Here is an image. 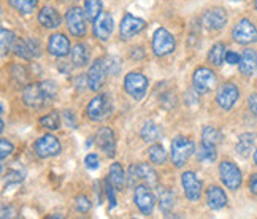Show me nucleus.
Listing matches in <instances>:
<instances>
[{
  "mask_svg": "<svg viewBox=\"0 0 257 219\" xmlns=\"http://www.w3.org/2000/svg\"><path fill=\"white\" fill-rule=\"evenodd\" d=\"M202 24L208 29V31H219L227 24V13L224 8H211L205 12L202 16Z\"/></svg>",
  "mask_w": 257,
  "mask_h": 219,
  "instance_id": "16",
  "label": "nucleus"
},
{
  "mask_svg": "<svg viewBox=\"0 0 257 219\" xmlns=\"http://www.w3.org/2000/svg\"><path fill=\"white\" fill-rule=\"evenodd\" d=\"M153 49L156 56H167L175 51V37L167 31V29L161 27L157 29L153 35Z\"/></svg>",
  "mask_w": 257,
  "mask_h": 219,
  "instance_id": "5",
  "label": "nucleus"
},
{
  "mask_svg": "<svg viewBox=\"0 0 257 219\" xmlns=\"http://www.w3.org/2000/svg\"><path fill=\"white\" fill-rule=\"evenodd\" d=\"M124 89L125 92L135 100H142L148 91V79L138 72L127 73L124 78Z\"/></svg>",
  "mask_w": 257,
  "mask_h": 219,
  "instance_id": "2",
  "label": "nucleus"
},
{
  "mask_svg": "<svg viewBox=\"0 0 257 219\" xmlns=\"http://www.w3.org/2000/svg\"><path fill=\"white\" fill-rule=\"evenodd\" d=\"M181 184L184 189L186 197L191 202H197L202 195V181L197 178L194 172H184L181 175Z\"/></svg>",
  "mask_w": 257,
  "mask_h": 219,
  "instance_id": "14",
  "label": "nucleus"
},
{
  "mask_svg": "<svg viewBox=\"0 0 257 219\" xmlns=\"http://www.w3.org/2000/svg\"><path fill=\"white\" fill-rule=\"evenodd\" d=\"M113 187L114 186L111 184L110 178H106V180H105V194H106L108 200H110V210L116 206V197H114V189Z\"/></svg>",
  "mask_w": 257,
  "mask_h": 219,
  "instance_id": "41",
  "label": "nucleus"
},
{
  "mask_svg": "<svg viewBox=\"0 0 257 219\" xmlns=\"http://www.w3.org/2000/svg\"><path fill=\"white\" fill-rule=\"evenodd\" d=\"M37 2L38 0H10V5L15 10H18L19 13L29 15L37 8Z\"/></svg>",
  "mask_w": 257,
  "mask_h": 219,
  "instance_id": "33",
  "label": "nucleus"
},
{
  "mask_svg": "<svg viewBox=\"0 0 257 219\" xmlns=\"http://www.w3.org/2000/svg\"><path fill=\"white\" fill-rule=\"evenodd\" d=\"M84 164H86V167L89 168V170H97L98 168V157H97V154H87L86 156V159H84Z\"/></svg>",
  "mask_w": 257,
  "mask_h": 219,
  "instance_id": "45",
  "label": "nucleus"
},
{
  "mask_svg": "<svg viewBox=\"0 0 257 219\" xmlns=\"http://www.w3.org/2000/svg\"><path fill=\"white\" fill-rule=\"evenodd\" d=\"M134 202L138 206V210H140L145 216H150L153 213V210H154L156 197L150 191V187L137 186L135 187V194H134Z\"/></svg>",
  "mask_w": 257,
  "mask_h": 219,
  "instance_id": "10",
  "label": "nucleus"
},
{
  "mask_svg": "<svg viewBox=\"0 0 257 219\" xmlns=\"http://www.w3.org/2000/svg\"><path fill=\"white\" fill-rule=\"evenodd\" d=\"M241 61V57L238 53H235V51H227L225 53V62L227 64H230V65H235V64H240Z\"/></svg>",
  "mask_w": 257,
  "mask_h": 219,
  "instance_id": "46",
  "label": "nucleus"
},
{
  "mask_svg": "<svg viewBox=\"0 0 257 219\" xmlns=\"http://www.w3.org/2000/svg\"><path fill=\"white\" fill-rule=\"evenodd\" d=\"M254 7H255V10H257V0H254Z\"/></svg>",
  "mask_w": 257,
  "mask_h": 219,
  "instance_id": "52",
  "label": "nucleus"
},
{
  "mask_svg": "<svg viewBox=\"0 0 257 219\" xmlns=\"http://www.w3.org/2000/svg\"><path fill=\"white\" fill-rule=\"evenodd\" d=\"M159 203H161V210L164 213H169L172 210L175 205V195L170 189H167V187L159 189Z\"/></svg>",
  "mask_w": 257,
  "mask_h": 219,
  "instance_id": "30",
  "label": "nucleus"
},
{
  "mask_svg": "<svg viewBox=\"0 0 257 219\" xmlns=\"http://www.w3.org/2000/svg\"><path fill=\"white\" fill-rule=\"evenodd\" d=\"M206 202L211 210H221L227 205V195L219 186H210L206 189Z\"/></svg>",
  "mask_w": 257,
  "mask_h": 219,
  "instance_id": "22",
  "label": "nucleus"
},
{
  "mask_svg": "<svg viewBox=\"0 0 257 219\" xmlns=\"http://www.w3.org/2000/svg\"><path fill=\"white\" fill-rule=\"evenodd\" d=\"M40 86H42L48 100H51V98H54L57 95V86L54 81H43V83H40Z\"/></svg>",
  "mask_w": 257,
  "mask_h": 219,
  "instance_id": "38",
  "label": "nucleus"
},
{
  "mask_svg": "<svg viewBox=\"0 0 257 219\" xmlns=\"http://www.w3.org/2000/svg\"><path fill=\"white\" fill-rule=\"evenodd\" d=\"M84 12L87 19L95 21L97 16L102 13V0H86L84 2Z\"/></svg>",
  "mask_w": 257,
  "mask_h": 219,
  "instance_id": "34",
  "label": "nucleus"
},
{
  "mask_svg": "<svg viewBox=\"0 0 257 219\" xmlns=\"http://www.w3.org/2000/svg\"><path fill=\"white\" fill-rule=\"evenodd\" d=\"M202 143H206V145H213V146H217L221 142H222V134L217 131L216 127L213 126H206L203 129V134H202Z\"/></svg>",
  "mask_w": 257,
  "mask_h": 219,
  "instance_id": "29",
  "label": "nucleus"
},
{
  "mask_svg": "<svg viewBox=\"0 0 257 219\" xmlns=\"http://www.w3.org/2000/svg\"><path fill=\"white\" fill-rule=\"evenodd\" d=\"M197 159H199L200 162L203 164H211L217 159V151H216V146L213 145H206V143H202L197 149Z\"/></svg>",
  "mask_w": 257,
  "mask_h": 219,
  "instance_id": "25",
  "label": "nucleus"
},
{
  "mask_svg": "<svg viewBox=\"0 0 257 219\" xmlns=\"http://www.w3.org/2000/svg\"><path fill=\"white\" fill-rule=\"evenodd\" d=\"M249 191L257 195V173L251 175L249 178Z\"/></svg>",
  "mask_w": 257,
  "mask_h": 219,
  "instance_id": "49",
  "label": "nucleus"
},
{
  "mask_svg": "<svg viewBox=\"0 0 257 219\" xmlns=\"http://www.w3.org/2000/svg\"><path fill=\"white\" fill-rule=\"evenodd\" d=\"M61 149H62L61 143H59L57 138L51 134H46L35 142V153L43 159L57 156L61 153Z\"/></svg>",
  "mask_w": 257,
  "mask_h": 219,
  "instance_id": "11",
  "label": "nucleus"
},
{
  "mask_svg": "<svg viewBox=\"0 0 257 219\" xmlns=\"http://www.w3.org/2000/svg\"><path fill=\"white\" fill-rule=\"evenodd\" d=\"M219 175H221V181L224 186L230 191H236L243 181L241 170L230 161H222L219 164Z\"/></svg>",
  "mask_w": 257,
  "mask_h": 219,
  "instance_id": "3",
  "label": "nucleus"
},
{
  "mask_svg": "<svg viewBox=\"0 0 257 219\" xmlns=\"http://www.w3.org/2000/svg\"><path fill=\"white\" fill-rule=\"evenodd\" d=\"M48 51L56 57H65L70 53V42L64 34H54L49 38L48 43Z\"/></svg>",
  "mask_w": 257,
  "mask_h": 219,
  "instance_id": "20",
  "label": "nucleus"
},
{
  "mask_svg": "<svg viewBox=\"0 0 257 219\" xmlns=\"http://www.w3.org/2000/svg\"><path fill=\"white\" fill-rule=\"evenodd\" d=\"M110 112H111V98L105 94L94 97L86 108V115L91 118L92 121H100V119H103Z\"/></svg>",
  "mask_w": 257,
  "mask_h": 219,
  "instance_id": "6",
  "label": "nucleus"
},
{
  "mask_svg": "<svg viewBox=\"0 0 257 219\" xmlns=\"http://www.w3.org/2000/svg\"><path fill=\"white\" fill-rule=\"evenodd\" d=\"M248 105H249V110H251V112L257 116V94L249 95V98H248Z\"/></svg>",
  "mask_w": 257,
  "mask_h": 219,
  "instance_id": "48",
  "label": "nucleus"
},
{
  "mask_svg": "<svg viewBox=\"0 0 257 219\" xmlns=\"http://www.w3.org/2000/svg\"><path fill=\"white\" fill-rule=\"evenodd\" d=\"M238 97H240L238 86L233 83H224L217 89L216 100L222 110H230L236 103V100H238Z\"/></svg>",
  "mask_w": 257,
  "mask_h": 219,
  "instance_id": "12",
  "label": "nucleus"
},
{
  "mask_svg": "<svg viewBox=\"0 0 257 219\" xmlns=\"http://www.w3.org/2000/svg\"><path fill=\"white\" fill-rule=\"evenodd\" d=\"M162 137V131L161 127L157 126L156 123H146L142 129V138L148 143H153V142H157L159 138Z\"/></svg>",
  "mask_w": 257,
  "mask_h": 219,
  "instance_id": "26",
  "label": "nucleus"
},
{
  "mask_svg": "<svg viewBox=\"0 0 257 219\" xmlns=\"http://www.w3.org/2000/svg\"><path fill=\"white\" fill-rule=\"evenodd\" d=\"M40 124L42 127H46L49 131H57L61 127V116H59V112H51L46 116L40 118Z\"/></svg>",
  "mask_w": 257,
  "mask_h": 219,
  "instance_id": "35",
  "label": "nucleus"
},
{
  "mask_svg": "<svg viewBox=\"0 0 257 219\" xmlns=\"http://www.w3.org/2000/svg\"><path fill=\"white\" fill-rule=\"evenodd\" d=\"M108 178H110V181H111V184L114 186L116 191H122L125 176H124V170H122L121 164L114 162V164L110 167V173H108Z\"/></svg>",
  "mask_w": 257,
  "mask_h": 219,
  "instance_id": "24",
  "label": "nucleus"
},
{
  "mask_svg": "<svg viewBox=\"0 0 257 219\" xmlns=\"http://www.w3.org/2000/svg\"><path fill=\"white\" fill-rule=\"evenodd\" d=\"M254 162H255V165H257V149H255V153H254Z\"/></svg>",
  "mask_w": 257,
  "mask_h": 219,
  "instance_id": "51",
  "label": "nucleus"
},
{
  "mask_svg": "<svg viewBox=\"0 0 257 219\" xmlns=\"http://www.w3.org/2000/svg\"><path fill=\"white\" fill-rule=\"evenodd\" d=\"M87 61H89L87 48H86L84 45H81V43L75 45L73 49H72V62H73V65H76V67H83V65L87 64Z\"/></svg>",
  "mask_w": 257,
  "mask_h": 219,
  "instance_id": "28",
  "label": "nucleus"
},
{
  "mask_svg": "<svg viewBox=\"0 0 257 219\" xmlns=\"http://www.w3.org/2000/svg\"><path fill=\"white\" fill-rule=\"evenodd\" d=\"M257 70V53L254 49H244L240 61V72L244 76H251Z\"/></svg>",
  "mask_w": 257,
  "mask_h": 219,
  "instance_id": "23",
  "label": "nucleus"
},
{
  "mask_svg": "<svg viewBox=\"0 0 257 219\" xmlns=\"http://www.w3.org/2000/svg\"><path fill=\"white\" fill-rule=\"evenodd\" d=\"M134 59H142L143 57V49L142 48H134V51L131 54Z\"/></svg>",
  "mask_w": 257,
  "mask_h": 219,
  "instance_id": "50",
  "label": "nucleus"
},
{
  "mask_svg": "<svg viewBox=\"0 0 257 219\" xmlns=\"http://www.w3.org/2000/svg\"><path fill=\"white\" fill-rule=\"evenodd\" d=\"M24 180V176L21 172H18V170H12V172H8L5 175V181H7V187L8 186H12V184H19Z\"/></svg>",
  "mask_w": 257,
  "mask_h": 219,
  "instance_id": "40",
  "label": "nucleus"
},
{
  "mask_svg": "<svg viewBox=\"0 0 257 219\" xmlns=\"http://www.w3.org/2000/svg\"><path fill=\"white\" fill-rule=\"evenodd\" d=\"M75 205H76V210L80 213H87L91 210V202H89V198L86 195H78L75 198Z\"/></svg>",
  "mask_w": 257,
  "mask_h": 219,
  "instance_id": "39",
  "label": "nucleus"
},
{
  "mask_svg": "<svg viewBox=\"0 0 257 219\" xmlns=\"http://www.w3.org/2000/svg\"><path fill=\"white\" fill-rule=\"evenodd\" d=\"M62 18L59 15V12L53 7H43L38 13V23L46 29H56L61 26Z\"/></svg>",
  "mask_w": 257,
  "mask_h": 219,
  "instance_id": "21",
  "label": "nucleus"
},
{
  "mask_svg": "<svg viewBox=\"0 0 257 219\" xmlns=\"http://www.w3.org/2000/svg\"><path fill=\"white\" fill-rule=\"evenodd\" d=\"M12 73H13V78L16 79V81H18L19 84H24V83H26L27 72H26V68H24V67H21V65H16V67H13Z\"/></svg>",
  "mask_w": 257,
  "mask_h": 219,
  "instance_id": "42",
  "label": "nucleus"
},
{
  "mask_svg": "<svg viewBox=\"0 0 257 219\" xmlns=\"http://www.w3.org/2000/svg\"><path fill=\"white\" fill-rule=\"evenodd\" d=\"M113 29H114V23L110 13L102 12L94 21V35L98 40H103V42L110 38V35L113 34Z\"/></svg>",
  "mask_w": 257,
  "mask_h": 219,
  "instance_id": "19",
  "label": "nucleus"
},
{
  "mask_svg": "<svg viewBox=\"0 0 257 219\" xmlns=\"http://www.w3.org/2000/svg\"><path fill=\"white\" fill-rule=\"evenodd\" d=\"M0 148H2V153H0V157H2V161H5L8 156H12L13 149H15L13 145L10 143L7 138H2V140H0Z\"/></svg>",
  "mask_w": 257,
  "mask_h": 219,
  "instance_id": "43",
  "label": "nucleus"
},
{
  "mask_svg": "<svg viewBox=\"0 0 257 219\" xmlns=\"http://www.w3.org/2000/svg\"><path fill=\"white\" fill-rule=\"evenodd\" d=\"M23 100L27 106L40 108L48 98H46L40 84H29L23 89Z\"/></svg>",
  "mask_w": 257,
  "mask_h": 219,
  "instance_id": "18",
  "label": "nucleus"
},
{
  "mask_svg": "<svg viewBox=\"0 0 257 219\" xmlns=\"http://www.w3.org/2000/svg\"><path fill=\"white\" fill-rule=\"evenodd\" d=\"M106 62L105 59H97V61L91 65L87 72V83H89V87L92 89V91H98V89H102L103 83H105V78H106Z\"/></svg>",
  "mask_w": 257,
  "mask_h": 219,
  "instance_id": "13",
  "label": "nucleus"
},
{
  "mask_svg": "<svg viewBox=\"0 0 257 219\" xmlns=\"http://www.w3.org/2000/svg\"><path fill=\"white\" fill-rule=\"evenodd\" d=\"M232 37L236 43L249 45V43L257 42V29L249 19H241V21H238L236 26L233 27Z\"/></svg>",
  "mask_w": 257,
  "mask_h": 219,
  "instance_id": "8",
  "label": "nucleus"
},
{
  "mask_svg": "<svg viewBox=\"0 0 257 219\" xmlns=\"http://www.w3.org/2000/svg\"><path fill=\"white\" fill-rule=\"evenodd\" d=\"M2 54H7L10 53L12 49H15V45H16V38H15V34L12 31H7V29H2Z\"/></svg>",
  "mask_w": 257,
  "mask_h": 219,
  "instance_id": "36",
  "label": "nucleus"
},
{
  "mask_svg": "<svg viewBox=\"0 0 257 219\" xmlns=\"http://www.w3.org/2000/svg\"><path fill=\"white\" fill-rule=\"evenodd\" d=\"M145 27H146V23L143 21V19L135 18L131 13H125L124 18H122V21H121V26H119L121 38H124V40L132 38L134 35L140 34Z\"/></svg>",
  "mask_w": 257,
  "mask_h": 219,
  "instance_id": "15",
  "label": "nucleus"
},
{
  "mask_svg": "<svg viewBox=\"0 0 257 219\" xmlns=\"http://www.w3.org/2000/svg\"><path fill=\"white\" fill-rule=\"evenodd\" d=\"M225 45L224 43H216L211 51L208 53V61L213 64V65H217L219 67L222 62H224V57H225Z\"/></svg>",
  "mask_w": 257,
  "mask_h": 219,
  "instance_id": "31",
  "label": "nucleus"
},
{
  "mask_svg": "<svg viewBox=\"0 0 257 219\" xmlns=\"http://www.w3.org/2000/svg\"><path fill=\"white\" fill-rule=\"evenodd\" d=\"M148 156H150V161L157 165H162L167 161V151L162 145H153L148 149Z\"/></svg>",
  "mask_w": 257,
  "mask_h": 219,
  "instance_id": "32",
  "label": "nucleus"
},
{
  "mask_svg": "<svg viewBox=\"0 0 257 219\" xmlns=\"http://www.w3.org/2000/svg\"><path fill=\"white\" fill-rule=\"evenodd\" d=\"M15 53H16V56L24 59V61H29V59L32 57L31 49H29V46H27V42H23V40H18V42H16V45H15Z\"/></svg>",
  "mask_w": 257,
  "mask_h": 219,
  "instance_id": "37",
  "label": "nucleus"
},
{
  "mask_svg": "<svg viewBox=\"0 0 257 219\" xmlns=\"http://www.w3.org/2000/svg\"><path fill=\"white\" fill-rule=\"evenodd\" d=\"M138 181L148 183V186H154L157 183V175L151 165L143 162L131 165V168H128V186L132 187Z\"/></svg>",
  "mask_w": 257,
  "mask_h": 219,
  "instance_id": "4",
  "label": "nucleus"
},
{
  "mask_svg": "<svg viewBox=\"0 0 257 219\" xmlns=\"http://www.w3.org/2000/svg\"><path fill=\"white\" fill-rule=\"evenodd\" d=\"M95 145L100 148L106 156L113 157L116 154V138L111 129H108V127L98 129V132L95 135Z\"/></svg>",
  "mask_w": 257,
  "mask_h": 219,
  "instance_id": "17",
  "label": "nucleus"
},
{
  "mask_svg": "<svg viewBox=\"0 0 257 219\" xmlns=\"http://www.w3.org/2000/svg\"><path fill=\"white\" fill-rule=\"evenodd\" d=\"M65 116V121L68 124V127H76V118L73 115V112H64Z\"/></svg>",
  "mask_w": 257,
  "mask_h": 219,
  "instance_id": "47",
  "label": "nucleus"
},
{
  "mask_svg": "<svg viewBox=\"0 0 257 219\" xmlns=\"http://www.w3.org/2000/svg\"><path fill=\"white\" fill-rule=\"evenodd\" d=\"M195 151V145L191 138H186V137H176L173 138L172 142V161L175 164V167L181 168L189 157L194 154Z\"/></svg>",
  "mask_w": 257,
  "mask_h": 219,
  "instance_id": "1",
  "label": "nucleus"
},
{
  "mask_svg": "<svg viewBox=\"0 0 257 219\" xmlns=\"http://www.w3.org/2000/svg\"><path fill=\"white\" fill-rule=\"evenodd\" d=\"M252 146H254V135L243 134L238 138V143H236V153L241 157H248L252 151Z\"/></svg>",
  "mask_w": 257,
  "mask_h": 219,
  "instance_id": "27",
  "label": "nucleus"
},
{
  "mask_svg": "<svg viewBox=\"0 0 257 219\" xmlns=\"http://www.w3.org/2000/svg\"><path fill=\"white\" fill-rule=\"evenodd\" d=\"M26 42H27V46H29V49H31V53H32V56H34V57L42 56V51H40V43H38V40H37V38H27Z\"/></svg>",
  "mask_w": 257,
  "mask_h": 219,
  "instance_id": "44",
  "label": "nucleus"
},
{
  "mask_svg": "<svg viewBox=\"0 0 257 219\" xmlns=\"http://www.w3.org/2000/svg\"><path fill=\"white\" fill-rule=\"evenodd\" d=\"M84 13L80 7H73L67 12L65 15V23H67V29L73 37H84L86 34V19H84Z\"/></svg>",
  "mask_w": 257,
  "mask_h": 219,
  "instance_id": "7",
  "label": "nucleus"
},
{
  "mask_svg": "<svg viewBox=\"0 0 257 219\" xmlns=\"http://www.w3.org/2000/svg\"><path fill=\"white\" fill-rule=\"evenodd\" d=\"M192 83H194V89L197 94H206L211 91V87H214L216 75L210 70V68L200 67L194 72Z\"/></svg>",
  "mask_w": 257,
  "mask_h": 219,
  "instance_id": "9",
  "label": "nucleus"
}]
</instances>
